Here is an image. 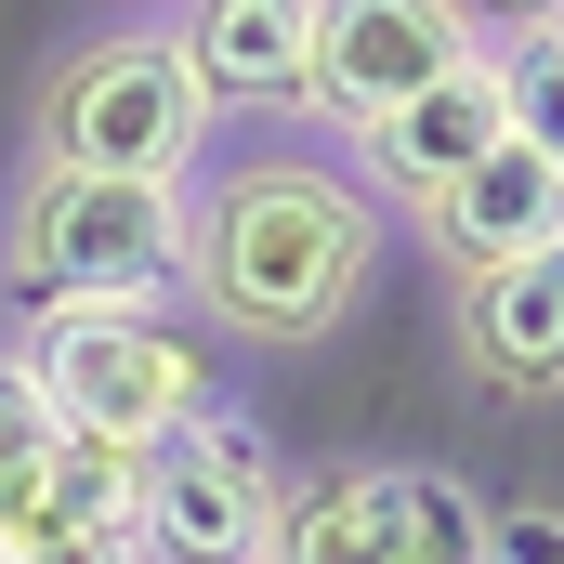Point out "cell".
I'll use <instances>...</instances> for the list:
<instances>
[{"mask_svg": "<svg viewBox=\"0 0 564 564\" xmlns=\"http://www.w3.org/2000/svg\"><path fill=\"white\" fill-rule=\"evenodd\" d=\"M224 132V106L197 93V66L171 53V26H106V40H79L53 79H40V106H26V158H53V171H106V184H197V158Z\"/></svg>", "mask_w": 564, "mask_h": 564, "instance_id": "cell-3", "label": "cell"}, {"mask_svg": "<svg viewBox=\"0 0 564 564\" xmlns=\"http://www.w3.org/2000/svg\"><path fill=\"white\" fill-rule=\"evenodd\" d=\"M13 368H26V394L53 408V433H79V446H132V459H144V446H171L197 408H224V394H210V355H197L158 302L26 315Z\"/></svg>", "mask_w": 564, "mask_h": 564, "instance_id": "cell-4", "label": "cell"}, {"mask_svg": "<svg viewBox=\"0 0 564 564\" xmlns=\"http://www.w3.org/2000/svg\"><path fill=\"white\" fill-rule=\"evenodd\" d=\"M473 40H512V26H564V0H459Z\"/></svg>", "mask_w": 564, "mask_h": 564, "instance_id": "cell-13", "label": "cell"}, {"mask_svg": "<svg viewBox=\"0 0 564 564\" xmlns=\"http://www.w3.org/2000/svg\"><path fill=\"white\" fill-rule=\"evenodd\" d=\"M53 459H66V433H53L40 394H26V368L0 355V564L53 539Z\"/></svg>", "mask_w": 564, "mask_h": 564, "instance_id": "cell-12", "label": "cell"}, {"mask_svg": "<svg viewBox=\"0 0 564 564\" xmlns=\"http://www.w3.org/2000/svg\"><path fill=\"white\" fill-rule=\"evenodd\" d=\"M0 289L26 315H93V302H171L184 289V197L171 184H106L26 158L0 197Z\"/></svg>", "mask_w": 564, "mask_h": 564, "instance_id": "cell-2", "label": "cell"}, {"mask_svg": "<svg viewBox=\"0 0 564 564\" xmlns=\"http://www.w3.org/2000/svg\"><path fill=\"white\" fill-rule=\"evenodd\" d=\"M13 564H132V552H106V539H40V552H13Z\"/></svg>", "mask_w": 564, "mask_h": 564, "instance_id": "cell-14", "label": "cell"}, {"mask_svg": "<svg viewBox=\"0 0 564 564\" xmlns=\"http://www.w3.org/2000/svg\"><path fill=\"white\" fill-rule=\"evenodd\" d=\"M276 512V459L237 408H197L171 446H144V499H132V564H250Z\"/></svg>", "mask_w": 564, "mask_h": 564, "instance_id": "cell-6", "label": "cell"}, {"mask_svg": "<svg viewBox=\"0 0 564 564\" xmlns=\"http://www.w3.org/2000/svg\"><path fill=\"white\" fill-rule=\"evenodd\" d=\"M250 564H486V499L433 459H328L276 473Z\"/></svg>", "mask_w": 564, "mask_h": 564, "instance_id": "cell-5", "label": "cell"}, {"mask_svg": "<svg viewBox=\"0 0 564 564\" xmlns=\"http://www.w3.org/2000/svg\"><path fill=\"white\" fill-rule=\"evenodd\" d=\"M473 13L459 0H315V66H302V119L368 132L381 106L433 93L446 66H473Z\"/></svg>", "mask_w": 564, "mask_h": 564, "instance_id": "cell-7", "label": "cell"}, {"mask_svg": "<svg viewBox=\"0 0 564 564\" xmlns=\"http://www.w3.org/2000/svg\"><path fill=\"white\" fill-rule=\"evenodd\" d=\"M171 53L224 119H302L315 66V0H171Z\"/></svg>", "mask_w": 564, "mask_h": 564, "instance_id": "cell-9", "label": "cell"}, {"mask_svg": "<svg viewBox=\"0 0 564 564\" xmlns=\"http://www.w3.org/2000/svg\"><path fill=\"white\" fill-rule=\"evenodd\" d=\"M486 144H499V79H486V53H473V66H446L433 93L381 106L368 132H341V171H355L381 210H408V224H421V210L473 171V158H486Z\"/></svg>", "mask_w": 564, "mask_h": 564, "instance_id": "cell-8", "label": "cell"}, {"mask_svg": "<svg viewBox=\"0 0 564 564\" xmlns=\"http://www.w3.org/2000/svg\"><path fill=\"white\" fill-rule=\"evenodd\" d=\"M459 368L486 394H525V408L564 394V250L459 276Z\"/></svg>", "mask_w": 564, "mask_h": 564, "instance_id": "cell-11", "label": "cell"}, {"mask_svg": "<svg viewBox=\"0 0 564 564\" xmlns=\"http://www.w3.org/2000/svg\"><path fill=\"white\" fill-rule=\"evenodd\" d=\"M421 237L459 263V276H486V263H539V250H564V171L539 158V144L499 132V144L421 210Z\"/></svg>", "mask_w": 564, "mask_h": 564, "instance_id": "cell-10", "label": "cell"}, {"mask_svg": "<svg viewBox=\"0 0 564 564\" xmlns=\"http://www.w3.org/2000/svg\"><path fill=\"white\" fill-rule=\"evenodd\" d=\"M381 263V197L315 158V144H250L210 184H184V302L224 315L237 341H328Z\"/></svg>", "mask_w": 564, "mask_h": 564, "instance_id": "cell-1", "label": "cell"}]
</instances>
